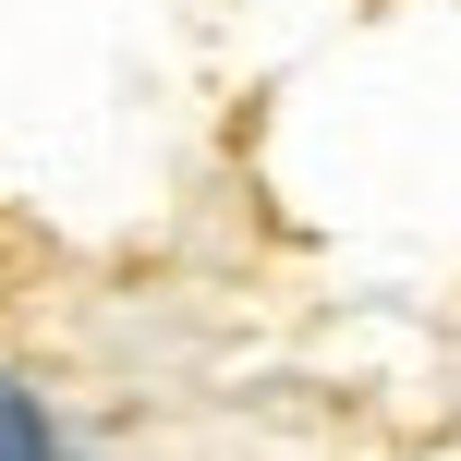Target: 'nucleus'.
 I'll list each match as a JSON object with an SVG mask.
<instances>
[{
	"label": "nucleus",
	"instance_id": "nucleus-1",
	"mask_svg": "<svg viewBox=\"0 0 461 461\" xmlns=\"http://www.w3.org/2000/svg\"><path fill=\"white\" fill-rule=\"evenodd\" d=\"M0 461H73V413L49 401V376H24L0 352Z\"/></svg>",
	"mask_w": 461,
	"mask_h": 461
}]
</instances>
